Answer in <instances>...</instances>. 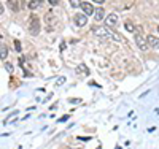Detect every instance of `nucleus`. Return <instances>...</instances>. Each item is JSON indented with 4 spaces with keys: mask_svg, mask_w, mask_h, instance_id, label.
<instances>
[{
    "mask_svg": "<svg viewBox=\"0 0 159 149\" xmlns=\"http://www.w3.org/2000/svg\"><path fill=\"white\" fill-rule=\"evenodd\" d=\"M29 32L32 35H38V32H40V18L35 15H32L29 18Z\"/></svg>",
    "mask_w": 159,
    "mask_h": 149,
    "instance_id": "f257e3e1",
    "label": "nucleus"
},
{
    "mask_svg": "<svg viewBox=\"0 0 159 149\" xmlns=\"http://www.w3.org/2000/svg\"><path fill=\"white\" fill-rule=\"evenodd\" d=\"M134 40H135V45H137L140 49H143V51H147V49H148V42H147V37H145L143 33H140V32H135V37H134Z\"/></svg>",
    "mask_w": 159,
    "mask_h": 149,
    "instance_id": "f03ea898",
    "label": "nucleus"
},
{
    "mask_svg": "<svg viewBox=\"0 0 159 149\" xmlns=\"http://www.w3.org/2000/svg\"><path fill=\"white\" fill-rule=\"evenodd\" d=\"M80 8L83 10V15H86V16H92L94 15V7H92V3H89V2H81L80 3Z\"/></svg>",
    "mask_w": 159,
    "mask_h": 149,
    "instance_id": "7ed1b4c3",
    "label": "nucleus"
},
{
    "mask_svg": "<svg viewBox=\"0 0 159 149\" xmlns=\"http://www.w3.org/2000/svg\"><path fill=\"white\" fill-rule=\"evenodd\" d=\"M118 25V15L116 13H111V15H108L107 18H105V27H108V29H111V27Z\"/></svg>",
    "mask_w": 159,
    "mask_h": 149,
    "instance_id": "20e7f679",
    "label": "nucleus"
},
{
    "mask_svg": "<svg viewBox=\"0 0 159 149\" xmlns=\"http://www.w3.org/2000/svg\"><path fill=\"white\" fill-rule=\"evenodd\" d=\"M147 42H148V46L154 48V49H159V38L154 37V35H148L147 37Z\"/></svg>",
    "mask_w": 159,
    "mask_h": 149,
    "instance_id": "39448f33",
    "label": "nucleus"
},
{
    "mask_svg": "<svg viewBox=\"0 0 159 149\" xmlns=\"http://www.w3.org/2000/svg\"><path fill=\"white\" fill-rule=\"evenodd\" d=\"M86 22H88V16L86 15H76L75 16V24L76 25L83 27V25H86Z\"/></svg>",
    "mask_w": 159,
    "mask_h": 149,
    "instance_id": "423d86ee",
    "label": "nucleus"
},
{
    "mask_svg": "<svg viewBox=\"0 0 159 149\" xmlns=\"http://www.w3.org/2000/svg\"><path fill=\"white\" fill-rule=\"evenodd\" d=\"M103 16H105V13H103L102 8H96V10H94V18H96V21H103Z\"/></svg>",
    "mask_w": 159,
    "mask_h": 149,
    "instance_id": "0eeeda50",
    "label": "nucleus"
},
{
    "mask_svg": "<svg viewBox=\"0 0 159 149\" xmlns=\"http://www.w3.org/2000/svg\"><path fill=\"white\" fill-rule=\"evenodd\" d=\"M8 57V48L5 45H0V59H7Z\"/></svg>",
    "mask_w": 159,
    "mask_h": 149,
    "instance_id": "6e6552de",
    "label": "nucleus"
},
{
    "mask_svg": "<svg viewBox=\"0 0 159 149\" xmlns=\"http://www.w3.org/2000/svg\"><path fill=\"white\" fill-rule=\"evenodd\" d=\"M27 7H29L30 10H35V8H38V7H42V2H40V0H32V2L27 3Z\"/></svg>",
    "mask_w": 159,
    "mask_h": 149,
    "instance_id": "1a4fd4ad",
    "label": "nucleus"
},
{
    "mask_svg": "<svg viewBox=\"0 0 159 149\" xmlns=\"http://www.w3.org/2000/svg\"><path fill=\"white\" fill-rule=\"evenodd\" d=\"M8 5H10V8H11L13 11H18V10H19V2H13V0H10Z\"/></svg>",
    "mask_w": 159,
    "mask_h": 149,
    "instance_id": "9d476101",
    "label": "nucleus"
},
{
    "mask_svg": "<svg viewBox=\"0 0 159 149\" xmlns=\"http://www.w3.org/2000/svg\"><path fill=\"white\" fill-rule=\"evenodd\" d=\"M124 25H126V29H127L129 32H134V33H135V25L132 24V22H126Z\"/></svg>",
    "mask_w": 159,
    "mask_h": 149,
    "instance_id": "9b49d317",
    "label": "nucleus"
},
{
    "mask_svg": "<svg viewBox=\"0 0 159 149\" xmlns=\"http://www.w3.org/2000/svg\"><path fill=\"white\" fill-rule=\"evenodd\" d=\"M15 49H16L18 52H21V43L18 42V40H15Z\"/></svg>",
    "mask_w": 159,
    "mask_h": 149,
    "instance_id": "f8f14e48",
    "label": "nucleus"
},
{
    "mask_svg": "<svg viewBox=\"0 0 159 149\" xmlns=\"http://www.w3.org/2000/svg\"><path fill=\"white\" fill-rule=\"evenodd\" d=\"M80 3H81V2H76V0H70V5H72L73 8H78V7H80Z\"/></svg>",
    "mask_w": 159,
    "mask_h": 149,
    "instance_id": "ddd939ff",
    "label": "nucleus"
},
{
    "mask_svg": "<svg viewBox=\"0 0 159 149\" xmlns=\"http://www.w3.org/2000/svg\"><path fill=\"white\" fill-rule=\"evenodd\" d=\"M5 68L11 73V72H13V65H11V64H5Z\"/></svg>",
    "mask_w": 159,
    "mask_h": 149,
    "instance_id": "4468645a",
    "label": "nucleus"
},
{
    "mask_svg": "<svg viewBox=\"0 0 159 149\" xmlns=\"http://www.w3.org/2000/svg\"><path fill=\"white\" fill-rule=\"evenodd\" d=\"M80 68H81V72H83V73H86V75L89 73V72H88V68H86L84 65H81V67H78V70H80Z\"/></svg>",
    "mask_w": 159,
    "mask_h": 149,
    "instance_id": "2eb2a0df",
    "label": "nucleus"
},
{
    "mask_svg": "<svg viewBox=\"0 0 159 149\" xmlns=\"http://www.w3.org/2000/svg\"><path fill=\"white\" fill-rule=\"evenodd\" d=\"M69 102L70 103H81V100H80V99H70Z\"/></svg>",
    "mask_w": 159,
    "mask_h": 149,
    "instance_id": "dca6fc26",
    "label": "nucleus"
},
{
    "mask_svg": "<svg viewBox=\"0 0 159 149\" xmlns=\"http://www.w3.org/2000/svg\"><path fill=\"white\" fill-rule=\"evenodd\" d=\"M65 121H69V116H64V117H61V119H59V122H65Z\"/></svg>",
    "mask_w": 159,
    "mask_h": 149,
    "instance_id": "f3484780",
    "label": "nucleus"
},
{
    "mask_svg": "<svg viewBox=\"0 0 159 149\" xmlns=\"http://www.w3.org/2000/svg\"><path fill=\"white\" fill-rule=\"evenodd\" d=\"M59 2H57V0H49V5H52V7H54V5H57Z\"/></svg>",
    "mask_w": 159,
    "mask_h": 149,
    "instance_id": "a211bd4d",
    "label": "nucleus"
},
{
    "mask_svg": "<svg viewBox=\"0 0 159 149\" xmlns=\"http://www.w3.org/2000/svg\"><path fill=\"white\" fill-rule=\"evenodd\" d=\"M46 22H51V13H48V15H46Z\"/></svg>",
    "mask_w": 159,
    "mask_h": 149,
    "instance_id": "6ab92c4d",
    "label": "nucleus"
},
{
    "mask_svg": "<svg viewBox=\"0 0 159 149\" xmlns=\"http://www.w3.org/2000/svg\"><path fill=\"white\" fill-rule=\"evenodd\" d=\"M2 13H3V5L0 3V15H2Z\"/></svg>",
    "mask_w": 159,
    "mask_h": 149,
    "instance_id": "aec40b11",
    "label": "nucleus"
},
{
    "mask_svg": "<svg viewBox=\"0 0 159 149\" xmlns=\"http://www.w3.org/2000/svg\"><path fill=\"white\" fill-rule=\"evenodd\" d=\"M97 149H102V147H100V146H97Z\"/></svg>",
    "mask_w": 159,
    "mask_h": 149,
    "instance_id": "412c9836",
    "label": "nucleus"
},
{
    "mask_svg": "<svg viewBox=\"0 0 159 149\" xmlns=\"http://www.w3.org/2000/svg\"><path fill=\"white\" fill-rule=\"evenodd\" d=\"M157 32H159V25H157Z\"/></svg>",
    "mask_w": 159,
    "mask_h": 149,
    "instance_id": "4be33fe9",
    "label": "nucleus"
},
{
    "mask_svg": "<svg viewBox=\"0 0 159 149\" xmlns=\"http://www.w3.org/2000/svg\"><path fill=\"white\" fill-rule=\"evenodd\" d=\"M0 38H2V33H0Z\"/></svg>",
    "mask_w": 159,
    "mask_h": 149,
    "instance_id": "5701e85b",
    "label": "nucleus"
}]
</instances>
